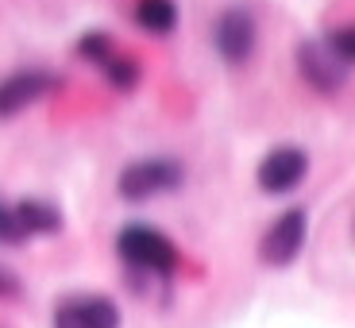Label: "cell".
Here are the masks:
<instances>
[{
    "label": "cell",
    "instance_id": "obj_1",
    "mask_svg": "<svg viewBox=\"0 0 355 328\" xmlns=\"http://www.w3.org/2000/svg\"><path fill=\"white\" fill-rule=\"evenodd\" d=\"M120 255H124L132 266L155 270V275H170V270L178 266L174 243H170L162 232L147 228V224H132V228L120 232Z\"/></svg>",
    "mask_w": 355,
    "mask_h": 328
},
{
    "label": "cell",
    "instance_id": "obj_2",
    "mask_svg": "<svg viewBox=\"0 0 355 328\" xmlns=\"http://www.w3.org/2000/svg\"><path fill=\"white\" fill-rule=\"evenodd\" d=\"M174 186H182V166H178L174 159H139L120 174V193H124L128 201L170 193Z\"/></svg>",
    "mask_w": 355,
    "mask_h": 328
},
{
    "label": "cell",
    "instance_id": "obj_3",
    "mask_svg": "<svg viewBox=\"0 0 355 328\" xmlns=\"http://www.w3.org/2000/svg\"><path fill=\"white\" fill-rule=\"evenodd\" d=\"M344 66H347L344 58H340L329 43H320V39H309V43L297 46V70H302V78L309 81L317 93H336L347 81Z\"/></svg>",
    "mask_w": 355,
    "mask_h": 328
},
{
    "label": "cell",
    "instance_id": "obj_4",
    "mask_svg": "<svg viewBox=\"0 0 355 328\" xmlns=\"http://www.w3.org/2000/svg\"><path fill=\"white\" fill-rule=\"evenodd\" d=\"M305 209H286L282 216H278L270 228H266V236H263V259L270 266H286V263H293L297 259V251H302V243H305Z\"/></svg>",
    "mask_w": 355,
    "mask_h": 328
},
{
    "label": "cell",
    "instance_id": "obj_5",
    "mask_svg": "<svg viewBox=\"0 0 355 328\" xmlns=\"http://www.w3.org/2000/svg\"><path fill=\"white\" fill-rule=\"evenodd\" d=\"M54 328H120V309L101 293H81L54 309Z\"/></svg>",
    "mask_w": 355,
    "mask_h": 328
},
{
    "label": "cell",
    "instance_id": "obj_6",
    "mask_svg": "<svg viewBox=\"0 0 355 328\" xmlns=\"http://www.w3.org/2000/svg\"><path fill=\"white\" fill-rule=\"evenodd\" d=\"M213 43H216V51L224 54V62H232V66L248 62L251 51H255V19L243 8H228L216 19Z\"/></svg>",
    "mask_w": 355,
    "mask_h": 328
},
{
    "label": "cell",
    "instance_id": "obj_7",
    "mask_svg": "<svg viewBox=\"0 0 355 328\" xmlns=\"http://www.w3.org/2000/svg\"><path fill=\"white\" fill-rule=\"evenodd\" d=\"M54 89V78L43 70H16L0 81V116H16L24 112L27 105L43 101Z\"/></svg>",
    "mask_w": 355,
    "mask_h": 328
},
{
    "label": "cell",
    "instance_id": "obj_8",
    "mask_svg": "<svg viewBox=\"0 0 355 328\" xmlns=\"http://www.w3.org/2000/svg\"><path fill=\"white\" fill-rule=\"evenodd\" d=\"M305 170H309V159L297 147H278L259 162V186L266 193H290L305 178Z\"/></svg>",
    "mask_w": 355,
    "mask_h": 328
},
{
    "label": "cell",
    "instance_id": "obj_9",
    "mask_svg": "<svg viewBox=\"0 0 355 328\" xmlns=\"http://www.w3.org/2000/svg\"><path fill=\"white\" fill-rule=\"evenodd\" d=\"M135 19H139L143 31L166 35V31H174V24H178V8H174V0H139Z\"/></svg>",
    "mask_w": 355,
    "mask_h": 328
},
{
    "label": "cell",
    "instance_id": "obj_10",
    "mask_svg": "<svg viewBox=\"0 0 355 328\" xmlns=\"http://www.w3.org/2000/svg\"><path fill=\"white\" fill-rule=\"evenodd\" d=\"M16 216H19V228H24V236H35V232H54L58 224H62L58 209H51V205H43V201H24V205H16Z\"/></svg>",
    "mask_w": 355,
    "mask_h": 328
},
{
    "label": "cell",
    "instance_id": "obj_11",
    "mask_svg": "<svg viewBox=\"0 0 355 328\" xmlns=\"http://www.w3.org/2000/svg\"><path fill=\"white\" fill-rule=\"evenodd\" d=\"M101 66L108 70V78H112L116 85H124V89H128V85H135V62H132V58H120V54H108V58H105Z\"/></svg>",
    "mask_w": 355,
    "mask_h": 328
},
{
    "label": "cell",
    "instance_id": "obj_12",
    "mask_svg": "<svg viewBox=\"0 0 355 328\" xmlns=\"http://www.w3.org/2000/svg\"><path fill=\"white\" fill-rule=\"evenodd\" d=\"M24 240V228H19V216L12 205H0V243H19Z\"/></svg>",
    "mask_w": 355,
    "mask_h": 328
},
{
    "label": "cell",
    "instance_id": "obj_13",
    "mask_svg": "<svg viewBox=\"0 0 355 328\" xmlns=\"http://www.w3.org/2000/svg\"><path fill=\"white\" fill-rule=\"evenodd\" d=\"M329 46L344 62H355V27H340L336 35H329Z\"/></svg>",
    "mask_w": 355,
    "mask_h": 328
},
{
    "label": "cell",
    "instance_id": "obj_14",
    "mask_svg": "<svg viewBox=\"0 0 355 328\" xmlns=\"http://www.w3.org/2000/svg\"><path fill=\"white\" fill-rule=\"evenodd\" d=\"M12 290H16V278L8 270H0V293H12Z\"/></svg>",
    "mask_w": 355,
    "mask_h": 328
}]
</instances>
